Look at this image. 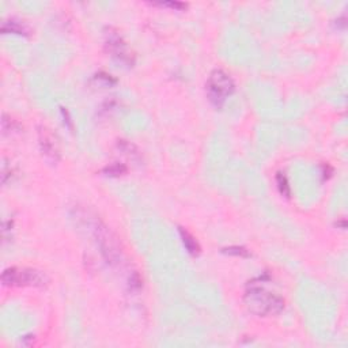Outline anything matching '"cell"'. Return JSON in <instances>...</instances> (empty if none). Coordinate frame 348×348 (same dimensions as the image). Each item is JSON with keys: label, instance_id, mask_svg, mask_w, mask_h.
<instances>
[{"label": "cell", "instance_id": "5bb4252c", "mask_svg": "<svg viewBox=\"0 0 348 348\" xmlns=\"http://www.w3.org/2000/svg\"><path fill=\"white\" fill-rule=\"evenodd\" d=\"M129 289L135 290V291L142 289V279L137 272H133V275L129 277Z\"/></svg>", "mask_w": 348, "mask_h": 348}, {"label": "cell", "instance_id": "5b68a950", "mask_svg": "<svg viewBox=\"0 0 348 348\" xmlns=\"http://www.w3.org/2000/svg\"><path fill=\"white\" fill-rule=\"evenodd\" d=\"M105 49L119 64L125 67H133L135 56L132 55L123 37L113 29H108L105 33Z\"/></svg>", "mask_w": 348, "mask_h": 348}, {"label": "cell", "instance_id": "30bf717a", "mask_svg": "<svg viewBox=\"0 0 348 348\" xmlns=\"http://www.w3.org/2000/svg\"><path fill=\"white\" fill-rule=\"evenodd\" d=\"M276 184H277V189L281 192L282 196H285L289 199L290 195H291V191H290L289 181H287V177H286L283 173L276 174Z\"/></svg>", "mask_w": 348, "mask_h": 348}, {"label": "cell", "instance_id": "3957f363", "mask_svg": "<svg viewBox=\"0 0 348 348\" xmlns=\"http://www.w3.org/2000/svg\"><path fill=\"white\" fill-rule=\"evenodd\" d=\"M47 275L31 268H7L2 275V283L6 287H40L48 285Z\"/></svg>", "mask_w": 348, "mask_h": 348}, {"label": "cell", "instance_id": "277c9868", "mask_svg": "<svg viewBox=\"0 0 348 348\" xmlns=\"http://www.w3.org/2000/svg\"><path fill=\"white\" fill-rule=\"evenodd\" d=\"M205 90H207L208 101L215 108H222L226 99L234 93L235 85L231 77L223 69H214L208 77Z\"/></svg>", "mask_w": 348, "mask_h": 348}, {"label": "cell", "instance_id": "7a4b0ae2", "mask_svg": "<svg viewBox=\"0 0 348 348\" xmlns=\"http://www.w3.org/2000/svg\"><path fill=\"white\" fill-rule=\"evenodd\" d=\"M87 227L93 234L94 239L97 242L98 248L101 249L102 256L109 264H117L121 260V249L115 234L108 229L99 219L87 222Z\"/></svg>", "mask_w": 348, "mask_h": 348}, {"label": "cell", "instance_id": "9c48e42d", "mask_svg": "<svg viewBox=\"0 0 348 348\" xmlns=\"http://www.w3.org/2000/svg\"><path fill=\"white\" fill-rule=\"evenodd\" d=\"M102 173L108 177H120V176L127 173V166L123 165V163H112L102 170Z\"/></svg>", "mask_w": 348, "mask_h": 348}, {"label": "cell", "instance_id": "8992f818", "mask_svg": "<svg viewBox=\"0 0 348 348\" xmlns=\"http://www.w3.org/2000/svg\"><path fill=\"white\" fill-rule=\"evenodd\" d=\"M39 129L40 149L47 159H49L51 162H57L60 159V151L55 136L48 128L40 127Z\"/></svg>", "mask_w": 348, "mask_h": 348}, {"label": "cell", "instance_id": "52a82bcc", "mask_svg": "<svg viewBox=\"0 0 348 348\" xmlns=\"http://www.w3.org/2000/svg\"><path fill=\"white\" fill-rule=\"evenodd\" d=\"M179 233H180L181 239H183L184 247H185L188 253H189L191 256H199L200 245H199V242L195 239V237H193L189 231H187V230L184 229V227H179Z\"/></svg>", "mask_w": 348, "mask_h": 348}, {"label": "cell", "instance_id": "7c38bea8", "mask_svg": "<svg viewBox=\"0 0 348 348\" xmlns=\"http://www.w3.org/2000/svg\"><path fill=\"white\" fill-rule=\"evenodd\" d=\"M2 129H3V133L7 135V133H11L15 129H19V125H18L14 120H11V117H9L7 115H3V120H2Z\"/></svg>", "mask_w": 348, "mask_h": 348}, {"label": "cell", "instance_id": "8fae6325", "mask_svg": "<svg viewBox=\"0 0 348 348\" xmlns=\"http://www.w3.org/2000/svg\"><path fill=\"white\" fill-rule=\"evenodd\" d=\"M222 252L225 255L229 256H237V257H251V253L248 251L247 248L243 247H230V248H223Z\"/></svg>", "mask_w": 348, "mask_h": 348}, {"label": "cell", "instance_id": "4fadbf2b", "mask_svg": "<svg viewBox=\"0 0 348 348\" xmlns=\"http://www.w3.org/2000/svg\"><path fill=\"white\" fill-rule=\"evenodd\" d=\"M154 6L170 7V9L177 10V11H181V10L187 9V5H185V3H180V2H162V3H154Z\"/></svg>", "mask_w": 348, "mask_h": 348}, {"label": "cell", "instance_id": "6da1fadb", "mask_svg": "<svg viewBox=\"0 0 348 348\" xmlns=\"http://www.w3.org/2000/svg\"><path fill=\"white\" fill-rule=\"evenodd\" d=\"M260 282V277H257ZM243 302L248 310L259 317L276 316L285 309V299L277 294L269 293L256 281L249 282Z\"/></svg>", "mask_w": 348, "mask_h": 348}, {"label": "cell", "instance_id": "ba28073f", "mask_svg": "<svg viewBox=\"0 0 348 348\" xmlns=\"http://www.w3.org/2000/svg\"><path fill=\"white\" fill-rule=\"evenodd\" d=\"M2 31L5 34L7 33H14V34H19V36H27V29L25 26L21 25L19 22L17 21H5L3 25H2Z\"/></svg>", "mask_w": 348, "mask_h": 348}]
</instances>
